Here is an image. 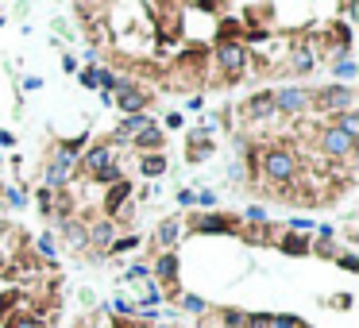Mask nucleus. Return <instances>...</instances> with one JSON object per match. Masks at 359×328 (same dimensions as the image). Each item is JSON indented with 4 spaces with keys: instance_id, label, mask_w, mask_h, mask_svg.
Instances as JSON below:
<instances>
[{
    "instance_id": "nucleus-1",
    "label": "nucleus",
    "mask_w": 359,
    "mask_h": 328,
    "mask_svg": "<svg viewBox=\"0 0 359 328\" xmlns=\"http://www.w3.org/2000/svg\"><path fill=\"white\" fill-rule=\"evenodd\" d=\"M255 170L263 174V182L286 185V182L298 178L301 163H298V154H294L290 147H263V151L255 154Z\"/></svg>"
},
{
    "instance_id": "nucleus-2",
    "label": "nucleus",
    "mask_w": 359,
    "mask_h": 328,
    "mask_svg": "<svg viewBox=\"0 0 359 328\" xmlns=\"http://www.w3.org/2000/svg\"><path fill=\"white\" fill-rule=\"evenodd\" d=\"M309 101H317L320 112L340 116V112H351V108H356V89H351V85H340V81H329L325 89L309 93Z\"/></svg>"
},
{
    "instance_id": "nucleus-3",
    "label": "nucleus",
    "mask_w": 359,
    "mask_h": 328,
    "mask_svg": "<svg viewBox=\"0 0 359 328\" xmlns=\"http://www.w3.org/2000/svg\"><path fill=\"white\" fill-rule=\"evenodd\" d=\"M216 66L224 70L228 81H236V77L243 74V66H247V47H243L240 39H220V47H216Z\"/></svg>"
},
{
    "instance_id": "nucleus-4",
    "label": "nucleus",
    "mask_w": 359,
    "mask_h": 328,
    "mask_svg": "<svg viewBox=\"0 0 359 328\" xmlns=\"http://www.w3.org/2000/svg\"><path fill=\"white\" fill-rule=\"evenodd\" d=\"M74 170H78V163L70 158V154H62V151H54V158L47 163V182H43V189H50V193H62L70 182H74Z\"/></svg>"
},
{
    "instance_id": "nucleus-5",
    "label": "nucleus",
    "mask_w": 359,
    "mask_h": 328,
    "mask_svg": "<svg viewBox=\"0 0 359 328\" xmlns=\"http://www.w3.org/2000/svg\"><path fill=\"white\" fill-rule=\"evenodd\" d=\"M320 151L329 154V158H351L356 154V139L344 135L336 124H329V127H320Z\"/></svg>"
},
{
    "instance_id": "nucleus-6",
    "label": "nucleus",
    "mask_w": 359,
    "mask_h": 328,
    "mask_svg": "<svg viewBox=\"0 0 359 328\" xmlns=\"http://www.w3.org/2000/svg\"><path fill=\"white\" fill-rule=\"evenodd\" d=\"M112 163H116V154H112V147H108V143H93L89 151H81V158H78V166L89 174V178H101Z\"/></svg>"
},
{
    "instance_id": "nucleus-7",
    "label": "nucleus",
    "mask_w": 359,
    "mask_h": 328,
    "mask_svg": "<svg viewBox=\"0 0 359 328\" xmlns=\"http://www.w3.org/2000/svg\"><path fill=\"white\" fill-rule=\"evenodd\" d=\"M112 101H116V108H120V112H127V116H136V112H143V108H147V93L136 85V81H124V77H120Z\"/></svg>"
},
{
    "instance_id": "nucleus-8",
    "label": "nucleus",
    "mask_w": 359,
    "mask_h": 328,
    "mask_svg": "<svg viewBox=\"0 0 359 328\" xmlns=\"http://www.w3.org/2000/svg\"><path fill=\"white\" fill-rule=\"evenodd\" d=\"M271 96H274V112L278 116H298L301 108L309 105V89H301V85H286Z\"/></svg>"
},
{
    "instance_id": "nucleus-9",
    "label": "nucleus",
    "mask_w": 359,
    "mask_h": 328,
    "mask_svg": "<svg viewBox=\"0 0 359 328\" xmlns=\"http://www.w3.org/2000/svg\"><path fill=\"white\" fill-rule=\"evenodd\" d=\"M151 124H155V120H151L147 112L124 116V120H120V124L112 127V139H108V147H112V143H116V147H127V143H132V139H136L139 132H143V127H151Z\"/></svg>"
},
{
    "instance_id": "nucleus-10",
    "label": "nucleus",
    "mask_w": 359,
    "mask_h": 328,
    "mask_svg": "<svg viewBox=\"0 0 359 328\" xmlns=\"http://www.w3.org/2000/svg\"><path fill=\"white\" fill-rule=\"evenodd\" d=\"M178 270H182V263H178V251H163V255L151 263V278H155L158 286H174L178 289Z\"/></svg>"
},
{
    "instance_id": "nucleus-11",
    "label": "nucleus",
    "mask_w": 359,
    "mask_h": 328,
    "mask_svg": "<svg viewBox=\"0 0 359 328\" xmlns=\"http://www.w3.org/2000/svg\"><path fill=\"white\" fill-rule=\"evenodd\" d=\"M189 228H194L197 236H228L236 224H232V216H220V212H201V216L189 221Z\"/></svg>"
},
{
    "instance_id": "nucleus-12",
    "label": "nucleus",
    "mask_w": 359,
    "mask_h": 328,
    "mask_svg": "<svg viewBox=\"0 0 359 328\" xmlns=\"http://www.w3.org/2000/svg\"><path fill=\"white\" fill-rule=\"evenodd\" d=\"M132 193H136V185L127 182V178H120V182L108 185V193H105V209H108V216H116V212L124 209L127 201H132Z\"/></svg>"
},
{
    "instance_id": "nucleus-13",
    "label": "nucleus",
    "mask_w": 359,
    "mask_h": 328,
    "mask_svg": "<svg viewBox=\"0 0 359 328\" xmlns=\"http://www.w3.org/2000/svg\"><path fill=\"white\" fill-rule=\"evenodd\" d=\"M116 236H120V228H116V221H108V216L89 228V243H93V247H101V251L112 247V243H116Z\"/></svg>"
},
{
    "instance_id": "nucleus-14",
    "label": "nucleus",
    "mask_w": 359,
    "mask_h": 328,
    "mask_svg": "<svg viewBox=\"0 0 359 328\" xmlns=\"http://www.w3.org/2000/svg\"><path fill=\"white\" fill-rule=\"evenodd\" d=\"M178 240H182V221H178V216H166V221L158 224V232H155V243L163 251H174Z\"/></svg>"
},
{
    "instance_id": "nucleus-15",
    "label": "nucleus",
    "mask_w": 359,
    "mask_h": 328,
    "mask_svg": "<svg viewBox=\"0 0 359 328\" xmlns=\"http://www.w3.org/2000/svg\"><path fill=\"white\" fill-rule=\"evenodd\" d=\"M243 116H252V120H267V116H274V96H271V89L255 93L252 101L243 105Z\"/></svg>"
},
{
    "instance_id": "nucleus-16",
    "label": "nucleus",
    "mask_w": 359,
    "mask_h": 328,
    "mask_svg": "<svg viewBox=\"0 0 359 328\" xmlns=\"http://www.w3.org/2000/svg\"><path fill=\"white\" fill-rule=\"evenodd\" d=\"M59 228L66 232V240L74 243L78 251H85V247H89V228H85V224H78L74 216H70V221H59Z\"/></svg>"
},
{
    "instance_id": "nucleus-17",
    "label": "nucleus",
    "mask_w": 359,
    "mask_h": 328,
    "mask_svg": "<svg viewBox=\"0 0 359 328\" xmlns=\"http://www.w3.org/2000/svg\"><path fill=\"white\" fill-rule=\"evenodd\" d=\"M132 147H139L143 154H155L158 147H163V132H158L155 124H151V127H143V132H139L136 139H132Z\"/></svg>"
},
{
    "instance_id": "nucleus-18",
    "label": "nucleus",
    "mask_w": 359,
    "mask_h": 328,
    "mask_svg": "<svg viewBox=\"0 0 359 328\" xmlns=\"http://www.w3.org/2000/svg\"><path fill=\"white\" fill-rule=\"evenodd\" d=\"M163 170H166V154H163V151L139 154V174H147V178H158Z\"/></svg>"
},
{
    "instance_id": "nucleus-19",
    "label": "nucleus",
    "mask_w": 359,
    "mask_h": 328,
    "mask_svg": "<svg viewBox=\"0 0 359 328\" xmlns=\"http://www.w3.org/2000/svg\"><path fill=\"white\" fill-rule=\"evenodd\" d=\"M28 201H31L28 189H20V185H8V189H4V205H8L12 212H23V209H28Z\"/></svg>"
},
{
    "instance_id": "nucleus-20",
    "label": "nucleus",
    "mask_w": 359,
    "mask_h": 328,
    "mask_svg": "<svg viewBox=\"0 0 359 328\" xmlns=\"http://www.w3.org/2000/svg\"><path fill=\"white\" fill-rule=\"evenodd\" d=\"M243 221L255 224V228H271V212L263 209V205H247V209H243Z\"/></svg>"
},
{
    "instance_id": "nucleus-21",
    "label": "nucleus",
    "mask_w": 359,
    "mask_h": 328,
    "mask_svg": "<svg viewBox=\"0 0 359 328\" xmlns=\"http://www.w3.org/2000/svg\"><path fill=\"white\" fill-rule=\"evenodd\" d=\"M336 127L344 135H351V139H359V112H356V108H351V112H340L336 116Z\"/></svg>"
},
{
    "instance_id": "nucleus-22",
    "label": "nucleus",
    "mask_w": 359,
    "mask_h": 328,
    "mask_svg": "<svg viewBox=\"0 0 359 328\" xmlns=\"http://www.w3.org/2000/svg\"><path fill=\"white\" fill-rule=\"evenodd\" d=\"M313 62H317V58H313V50H309V47H298V50H294V58H290V66L298 70V74H309Z\"/></svg>"
},
{
    "instance_id": "nucleus-23",
    "label": "nucleus",
    "mask_w": 359,
    "mask_h": 328,
    "mask_svg": "<svg viewBox=\"0 0 359 328\" xmlns=\"http://www.w3.org/2000/svg\"><path fill=\"white\" fill-rule=\"evenodd\" d=\"M182 309L189 317H205V313H209V301L197 298V294H182Z\"/></svg>"
},
{
    "instance_id": "nucleus-24",
    "label": "nucleus",
    "mask_w": 359,
    "mask_h": 328,
    "mask_svg": "<svg viewBox=\"0 0 359 328\" xmlns=\"http://www.w3.org/2000/svg\"><path fill=\"white\" fill-rule=\"evenodd\" d=\"M59 151H62V154H70V158L78 163V158H81V151H85V135H74V139H62V143H59Z\"/></svg>"
},
{
    "instance_id": "nucleus-25",
    "label": "nucleus",
    "mask_w": 359,
    "mask_h": 328,
    "mask_svg": "<svg viewBox=\"0 0 359 328\" xmlns=\"http://www.w3.org/2000/svg\"><path fill=\"white\" fill-rule=\"evenodd\" d=\"M139 243H143V236H116V243H112V255H127V251H136Z\"/></svg>"
},
{
    "instance_id": "nucleus-26",
    "label": "nucleus",
    "mask_w": 359,
    "mask_h": 328,
    "mask_svg": "<svg viewBox=\"0 0 359 328\" xmlns=\"http://www.w3.org/2000/svg\"><path fill=\"white\" fill-rule=\"evenodd\" d=\"M35 251H39L43 259H54V255H59V240H54V236H39V240H35Z\"/></svg>"
},
{
    "instance_id": "nucleus-27",
    "label": "nucleus",
    "mask_w": 359,
    "mask_h": 328,
    "mask_svg": "<svg viewBox=\"0 0 359 328\" xmlns=\"http://www.w3.org/2000/svg\"><path fill=\"white\" fill-rule=\"evenodd\" d=\"M220 320L224 328H247V313H240V309H220Z\"/></svg>"
},
{
    "instance_id": "nucleus-28",
    "label": "nucleus",
    "mask_w": 359,
    "mask_h": 328,
    "mask_svg": "<svg viewBox=\"0 0 359 328\" xmlns=\"http://www.w3.org/2000/svg\"><path fill=\"white\" fill-rule=\"evenodd\" d=\"M4 328H43L39 317H28V313H16V317L4 320Z\"/></svg>"
},
{
    "instance_id": "nucleus-29",
    "label": "nucleus",
    "mask_w": 359,
    "mask_h": 328,
    "mask_svg": "<svg viewBox=\"0 0 359 328\" xmlns=\"http://www.w3.org/2000/svg\"><path fill=\"white\" fill-rule=\"evenodd\" d=\"M282 251H286V255H305V251H309V240H305V236H290V240H282Z\"/></svg>"
},
{
    "instance_id": "nucleus-30",
    "label": "nucleus",
    "mask_w": 359,
    "mask_h": 328,
    "mask_svg": "<svg viewBox=\"0 0 359 328\" xmlns=\"http://www.w3.org/2000/svg\"><path fill=\"white\" fill-rule=\"evenodd\" d=\"M332 74H336V77H356L359 66L351 62V58H336V62H332Z\"/></svg>"
},
{
    "instance_id": "nucleus-31",
    "label": "nucleus",
    "mask_w": 359,
    "mask_h": 328,
    "mask_svg": "<svg viewBox=\"0 0 359 328\" xmlns=\"http://www.w3.org/2000/svg\"><path fill=\"white\" fill-rule=\"evenodd\" d=\"M127 278H132V282H147V278H151V263H132V267H127Z\"/></svg>"
},
{
    "instance_id": "nucleus-32",
    "label": "nucleus",
    "mask_w": 359,
    "mask_h": 328,
    "mask_svg": "<svg viewBox=\"0 0 359 328\" xmlns=\"http://www.w3.org/2000/svg\"><path fill=\"white\" fill-rule=\"evenodd\" d=\"M108 313H120V317H136V305L132 301H124V298H112V305H108Z\"/></svg>"
},
{
    "instance_id": "nucleus-33",
    "label": "nucleus",
    "mask_w": 359,
    "mask_h": 328,
    "mask_svg": "<svg viewBox=\"0 0 359 328\" xmlns=\"http://www.w3.org/2000/svg\"><path fill=\"white\" fill-rule=\"evenodd\" d=\"M271 325L274 328H305L298 317H290V313H271Z\"/></svg>"
},
{
    "instance_id": "nucleus-34",
    "label": "nucleus",
    "mask_w": 359,
    "mask_h": 328,
    "mask_svg": "<svg viewBox=\"0 0 359 328\" xmlns=\"http://www.w3.org/2000/svg\"><path fill=\"white\" fill-rule=\"evenodd\" d=\"M194 205H201L205 212H213V209H216V193H213V189H201V193H194Z\"/></svg>"
},
{
    "instance_id": "nucleus-35",
    "label": "nucleus",
    "mask_w": 359,
    "mask_h": 328,
    "mask_svg": "<svg viewBox=\"0 0 359 328\" xmlns=\"http://www.w3.org/2000/svg\"><path fill=\"white\" fill-rule=\"evenodd\" d=\"M290 232L298 236V232H313V221L309 216H290Z\"/></svg>"
},
{
    "instance_id": "nucleus-36",
    "label": "nucleus",
    "mask_w": 359,
    "mask_h": 328,
    "mask_svg": "<svg viewBox=\"0 0 359 328\" xmlns=\"http://www.w3.org/2000/svg\"><path fill=\"white\" fill-rule=\"evenodd\" d=\"M120 178H124V170H120V166L112 163V166H108V170H105V174H101V178H97V182H108V185H112V182H120Z\"/></svg>"
},
{
    "instance_id": "nucleus-37",
    "label": "nucleus",
    "mask_w": 359,
    "mask_h": 328,
    "mask_svg": "<svg viewBox=\"0 0 359 328\" xmlns=\"http://www.w3.org/2000/svg\"><path fill=\"white\" fill-rule=\"evenodd\" d=\"M340 267L348 270V274H356V270H359V259L351 255V251H344V255H340Z\"/></svg>"
},
{
    "instance_id": "nucleus-38",
    "label": "nucleus",
    "mask_w": 359,
    "mask_h": 328,
    "mask_svg": "<svg viewBox=\"0 0 359 328\" xmlns=\"http://www.w3.org/2000/svg\"><path fill=\"white\" fill-rule=\"evenodd\" d=\"M78 81H81L85 89H97V81H93V70H81V74H78Z\"/></svg>"
},
{
    "instance_id": "nucleus-39",
    "label": "nucleus",
    "mask_w": 359,
    "mask_h": 328,
    "mask_svg": "<svg viewBox=\"0 0 359 328\" xmlns=\"http://www.w3.org/2000/svg\"><path fill=\"white\" fill-rule=\"evenodd\" d=\"M317 236H320V240H336V228H332V224H320Z\"/></svg>"
},
{
    "instance_id": "nucleus-40",
    "label": "nucleus",
    "mask_w": 359,
    "mask_h": 328,
    "mask_svg": "<svg viewBox=\"0 0 359 328\" xmlns=\"http://www.w3.org/2000/svg\"><path fill=\"white\" fill-rule=\"evenodd\" d=\"M62 70H66V74H74V70H78V58H74V54H62Z\"/></svg>"
},
{
    "instance_id": "nucleus-41",
    "label": "nucleus",
    "mask_w": 359,
    "mask_h": 328,
    "mask_svg": "<svg viewBox=\"0 0 359 328\" xmlns=\"http://www.w3.org/2000/svg\"><path fill=\"white\" fill-rule=\"evenodd\" d=\"M23 89H28V93H35V89H43V77H23Z\"/></svg>"
},
{
    "instance_id": "nucleus-42",
    "label": "nucleus",
    "mask_w": 359,
    "mask_h": 328,
    "mask_svg": "<svg viewBox=\"0 0 359 328\" xmlns=\"http://www.w3.org/2000/svg\"><path fill=\"white\" fill-rule=\"evenodd\" d=\"M182 124H185L182 112H170V116H166V127H182Z\"/></svg>"
},
{
    "instance_id": "nucleus-43",
    "label": "nucleus",
    "mask_w": 359,
    "mask_h": 328,
    "mask_svg": "<svg viewBox=\"0 0 359 328\" xmlns=\"http://www.w3.org/2000/svg\"><path fill=\"white\" fill-rule=\"evenodd\" d=\"M0 147H16V135H12V132H0Z\"/></svg>"
},
{
    "instance_id": "nucleus-44",
    "label": "nucleus",
    "mask_w": 359,
    "mask_h": 328,
    "mask_svg": "<svg viewBox=\"0 0 359 328\" xmlns=\"http://www.w3.org/2000/svg\"><path fill=\"white\" fill-rule=\"evenodd\" d=\"M178 205H194V189H182V193H178Z\"/></svg>"
},
{
    "instance_id": "nucleus-45",
    "label": "nucleus",
    "mask_w": 359,
    "mask_h": 328,
    "mask_svg": "<svg viewBox=\"0 0 359 328\" xmlns=\"http://www.w3.org/2000/svg\"><path fill=\"white\" fill-rule=\"evenodd\" d=\"M4 236H8V221H4V216H0V240H4Z\"/></svg>"
},
{
    "instance_id": "nucleus-46",
    "label": "nucleus",
    "mask_w": 359,
    "mask_h": 328,
    "mask_svg": "<svg viewBox=\"0 0 359 328\" xmlns=\"http://www.w3.org/2000/svg\"><path fill=\"white\" fill-rule=\"evenodd\" d=\"M151 328H178V325H151Z\"/></svg>"
}]
</instances>
